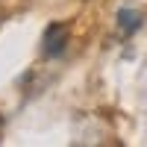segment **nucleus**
<instances>
[{"label":"nucleus","mask_w":147,"mask_h":147,"mask_svg":"<svg viewBox=\"0 0 147 147\" xmlns=\"http://www.w3.org/2000/svg\"><path fill=\"white\" fill-rule=\"evenodd\" d=\"M68 44V27L65 24H53L44 32V56H59Z\"/></svg>","instance_id":"f257e3e1"},{"label":"nucleus","mask_w":147,"mask_h":147,"mask_svg":"<svg viewBox=\"0 0 147 147\" xmlns=\"http://www.w3.org/2000/svg\"><path fill=\"white\" fill-rule=\"evenodd\" d=\"M118 21H121V30H124V32H132V30L138 27V12H132V9H121Z\"/></svg>","instance_id":"f03ea898"}]
</instances>
